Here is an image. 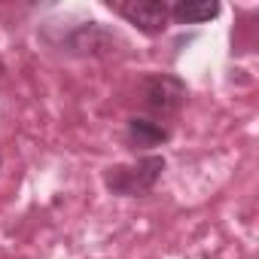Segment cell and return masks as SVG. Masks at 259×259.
I'll use <instances>...</instances> for the list:
<instances>
[{"instance_id": "1", "label": "cell", "mask_w": 259, "mask_h": 259, "mask_svg": "<svg viewBox=\"0 0 259 259\" xmlns=\"http://www.w3.org/2000/svg\"><path fill=\"white\" fill-rule=\"evenodd\" d=\"M165 171V159L162 156H141L135 165H116V168H107L104 174V183L113 195H125V198H138V195H147L159 177Z\"/></svg>"}, {"instance_id": "2", "label": "cell", "mask_w": 259, "mask_h": 259, "mask_svg": "<svg viewBox=\"0 0 259 259\" xmlns=\"http://www.w3.org/2000/svg\"><path fill=\"white\" fill-rule=\"evenodd\" d=\"M186 101V85L183 79L171 76V73H153L144 79V104L150 113L156 116H171L183 107Z\"/></svg>"}, {"instance_id": "3", "label": "cell", "mask_w": 259, "mask_h": 259, "mask_svg": "<svg viewBox=\"0 0 259 259\" xmlns=\"http://www.w3.org/2000/svg\"><path fill=\"white\" fill-rule=\"evenodd\" d=\"M116 10L128 25H135L147 37L162 34L168 28V22H171V7L162 4V0H125V4H119Z\"/></svg>"}, {"instance_id": "4", "label": "cell", "mask_w": 259, "mask_h": 259, "mask_svg": "<svg viewBox=\"0 0 259 259\" xmlns=\"http://www.w3.org/2000/svg\"><path fill=\"white\" fill-rule=\"evenodd\" d=\"M125 138H128V144H132V150H150V147H159V144L168 141V128L153 122V119L135 116V119H128Z\"/></svg>"}, {"instance_id": "5", "label": "cell", "mask_w": 259, "mask_h": 259, "mask_svg": "<svg viewBox=\"0 0 259 259\" xmlns=\"http://www.w3.org/2000/svg\"><path fill=\"white\" fill-rule=\"evenodd\" d=\"M220 16L217 0H177L171 7V19L177 25H204Z\"/></svg>"}]
</instances>
